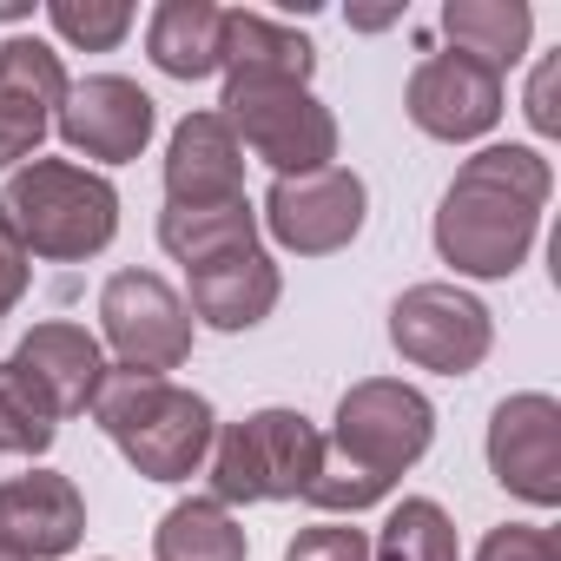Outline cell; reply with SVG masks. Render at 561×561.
I'll return each mask as SVG.
<instances>
[{
  "mask_svg": "<svg viewBox=\"0 0 561 561\" xmlns=\"http://www.w3.org/2000/svg\"><path fill=\"white\" fill-rule=\"evenodd\" d=\"M548 159L528 152V146H489L476 152L449 192H443V211H436V251L469 271V277H508L528 244H535V225H541V205H548Z\"/></svg>",
  "mask_w": 561,
  "mask_h": 561,
  "instance_id": "6da1fadb",
  "label": "cell"
},
{
  "mask_svg": "<svg viewBox=\"0 0 561 561\" xmlns=\"http://www.w3.org/2000/svg\"><path fill=\"white\" fill-rule=\"evenodd\" d=\"M430 436H436V410H430L423 390H410L397 377L351 383L344 403H337V436L324 443V469L311 482V502L344 508V515L383 502L390 482L423 462Z\"/></svg>",
  "mask_w": 561,
  "mask_h": 561,
  "instance_id": "7a4b0ae2",
  "label": "cell"
},
{
  "mask_svg": "<svg viewBox=\"0 0 561 561\" xmlns=\"http://www.w3.org/2000/svg\"><path fill=\"white\" fill-rule=\"evenodd\" d=\"M93 423L152 482H185L211 456V436H218L205 397H192L165 377H139V370H106V383L93 397Z\"/></svg>",
  "mask_w": 561,
  "mask_h": 561,
  "instance_id": "3957f363",
  "label": "cell"
},
{
  "mask_svg": "<svg viewBox=\"0 0 561 561\" xmlns=\"http://www.w3.org/2000/svg\"><path fill=\"white\" fill-rule=\"evenodd\" d=\"M0 225L21 238V251L73 264V257H93V251L113 244V231H119V192L100 172H80L67 159H34L27 172L8 179Z\"/></svg>",
  "mask_w": 561,
  "mask_h": 561,
  "instance_id": "277c9868",
  "label": "cell"
},
{
  "mask_svg": "<svg viewBox=\"0 0 561 561\" xmlns=\"http://www.w3.org/2000/svg\"><path fill=\"white\" fill-rule=\"evenodd\" d=\"M324 436L298 410H257L211 443V502H285L311 495Z\"/></svg>",
  "mask_w": 561,
  "mask_h": 561,
  "instance_id": "5b68a950",
  "label": "cell"
},
{
  "mask_svg": "<svg viewBox=\"0 0 561 561\" xmlns=\"http://www.w3.org/2000/svg\"><path fill=\"white\" fill-rule=\"evenodd\" d=\"M231 133H244V146L277 165V179H298V172H324L337 159V119L331 106H318L298 80H225V113Z\"/></svg>",
  "mask_w": 561,
  "mask_h": 561,
  "instance_id": "8992f818",
  "label": "cell"
},
{
  "mask_svg": "<svg viewBox=\"0 0 561 561\" xmlns=\"http://www.w3.org/2000/svg\"><path fill=\"white\" fill-rule=\"evenodd\" d=\"M100 324H106V344L119 351V370H139V377H165L192 357V311L185 298L152 271H119L106 277L100 291Z\"/></svg>",
  "mask_w": 561,
  "mask_h": 561,
  "instance_id": "52a82bcc",
  "label": "cell"
},
{
  "mask_svg": "<svg viewBox=\"0 0 561 561\" xmlns=\"http://www.w3.org/2000/svg\"><path fill=\"white\" fill-rule=\"evenodd\" d=\"M390 344L410 364H423V370L469 377L489 357L495 331H489V311L469 291H456V285H410L390 305Z\"/></svg>",
  "mask_w": 561,
  "mask_h": 561,
  "instance_id": "ba28073f",
  "label": "cell"
},
{
  "mask_svg": "<svg viewBox=\"0 0 561 561\" xmlns=\"http://www.w3.org/2000/svg\"><path fill=\"white\" fill-rule=\"evenodd\" d=\"M364 205H370L364 179L344 172V165H324V172L277 179L271 198H264V225L298 257H331V251H344L364 231Z\"/></svg>",
  "mask_w": 561,
  "mask_h": 561,
  "instance_id": "9c48e42d",
  "label": "cell"
},
{
  "mask_svg": "<svg viewBox=\"0 0 561 561\" xmlns=\"http://www.w3.org/2000/svg\"><path fill=\"white\" fill-rule=\"evenodd\" d=\"M489 469L508 495L554 508L561 502V403L541 390L502 397L489 416Z\"/></svg>",
  "mask_w": 561,
  "mask_h": 561,
  "instance_id": "30bf717a",
  "label": "cell"
},
{
  "mask_svg": "<svg viewBox=\"0 0 561 561\" xmlns=\"http://www.w3.org/2000/svg\"><path fill=\"white\" fill-rule=\"evenodd\" d=\"M403 106L430 139H482L502 119V73L469 54H430L410 73Z\"/></svg>",
  "mask_w": 561,
  "mask_h": 561,
  "instance_id": "8fae6325",
  "label": "cell"
},
{
  "mask_svg": "<svg viewBox=\"0 0 561 561\" xmlns=\"http://www.w3.org/2000/svg\"><path fill=\"white\" fill-rule=\"evenodd\" d=\"M60 100H67V67L54 47H41L27 34L0 47V172L21 165L47 139Z\"/></svg>",
  "mask_w": 561,
  "mask_h": 561,
  "instance_id": "7c38bea8",
  "label": "cell"
},
{
  "mask_svg": "<svg viewBox=\"0 0 561 561\" xmlns=\"http://www.w3.org/2000/svg\"><path fill=\"white\" fill-rule=\"evenodd\" d=\"M54 119H60V133H67L73 152L119 165V159H139L146 139H152V93H139L119 73H93V80L67 87V100H60Z\"/></svg>",
  "mask_w": 561,
  "mask_h": 561,
  "instance_id": "4fadbf2b",
  "label": "cell"
},
{
  "mask_svg": "<svg viewBox=\"0 0 561 561\" xmlns=\"http://www.w3.org/2000/svg\"><path fill=\"white\" fill-rule=\"evenodd\" d=\"M87 535V502L67 476L34 469L0 482V554L14 561H54Z\"/></svg>",
  "mask_w": 561,
  "mask_h": 561,
  "instance_id": "5bb4252c",
  "label": "cell"
},
{
  "mask_svg": "<svg viewBox=\"0 0 561 561\" xmlns=\"http://www.w3.org/2000/svg\"><path fill=\"white\" fill-rule=\"evenodd\" d=\"M244 198V146L218 113H192L165 152V205H231Z\"/></svg>",
  "mask_w": 561,
  "mask_h": 561,
  "instance_id": "9a60e30c",
  "label": "cell"
},
{
  "mask_svg": "<svg viewBox=\"0 0 561 561\" xmlns=\"http://www.w3.org/2000/svg\"><path fill=\"white\" fill-rule=\"evenodd\" d=\"M14 364L27 370V383L54 403V416H80L93 410L100 383H106V357H100V337L80 331V324H34L14 351Z\"/></svg>",
  "mask_w": 561,
  "mask_h": 561,
  "instance_id": "2e32d148",
  "label": "cell"
},
{
  "mask_svg": "<svg viewBox=\"0 0 561 561\" xmlns=\"http://www.w3.org/2000/svg\"><path fill=\"white\" fill-rule=\"evenodd\" d=\"M192 271V311L211 324V331H251L271 318L277 305V264L257 251V244H238V251H218L205 264H185Z\"/></svg>",
  "mask_w": 561,
  "mask_h": 561,
  "instance_id": "e0dca14e",
  "label": "cell"
},
{
  "mask_svg": "<svg viewBox=\"0 0 561 561\" xmlns=\"http://www.w3.org/2000/svg\"><path fill=\"white\" fill-rule=\"evenodd\" d=\"M146 47H152V67L172 73V80H205L225 67V14L211 0H165L146 27Z\"/></svg>",
  "mask_w": 561,
  "mask_h": 561,
  "instance_id": "ac0fdd59",
  "label": "cell"
},
{
  "mask_svg": "<svg viewBox=\"0 0 561 561\" xmlns=\"http://www.w3.org/2000/svg\"><path fill=\"white\" fill-rule=\"evenodd\" d=\"M225 67L244 73V80H311L318 67V47L305 34H285L264 14H225Z\"/></svg>",
  "mask_w": 561,
  "mask_h": 561,
  "instance_id": "d6986e66",
  "label": "cell"
},
{
  "mask_svg": "<svg viewBox=\"0 0 561 561\" xmlns=\"http://www.w3.org/2000/svg\"><path fill=\"white\" fill-rule=\"evenodd\" d=\"M528 8L522 0H449L443 8V34L456 41V54L482 60V67H515L522 47H528Z\"/></svg>",
  "mask_w": 561,
  "mask_h": 561,
  "instance_id": "ffe728a7",
  "label": "cell"
},
{
  "mask_svg": "<svg viewBox=\"0 0 561 561\" xmlns=\"http://www.w3.org/2000/svg\"><path fill=\"white\" fill-rule=\"evenodd\" d=\"M159 244L185 264H205L218 251L257 244V218H251L244 198H231V205H165L159 211Z\"/></svg>",
  "mask_w": 561,
  "mask_h": 561,
  "instance_id": "44dd1931",
  "label": "cell"
},
{
  "mask_svg": "<svg viewBox=\"0 0 561 561\" xmlns=\"http://www.w3.org/2000/svg\"><path fill=\"white\" fill-rule=\"evenodd\" d=\"M159 561H244V528L225 515V502H179L159 535H152Z\"/></svg>",
  "mask_w": 561,
  "mask_h": 561,
  "instance_id": "7402d4cb",
  "label": "cell"
},
{
  "mask_svg": "<svg viewBox=\"0 0 561 561\" xmlns=\"http://www.w3.org/2000/svg\"><path fill=\"white\" fill-rule=\"evenodd\" d=\"M370 561H456V522L430 495H410L390 508L383 535L370 541Z\"/></svg>",
  "mask_w": 561,
  "mask_h": 561,
  "instance_id": "603a6c76",
  "label": "cell"
},
{
  "mask_svg": "<svg viewBox=\"0 0 561 561\" xmlns=\"http://www.w3.org/2000/svg\"><path fill=\"white\" fill-rule=\"evenodd\" d=\"M54 436H60L54 403L8 357V364H0V449H8V456H41V449H54Z\"/></svg>",
  "mask_w": 561,
  "mask_h": 561,
  "instance_id": "cb8c5ba5",
  "label": "cell"
},
{
  "mask_svg": "<svg viewBox=\"0 0 561 561\" xmlns=\"http://www.w3.org/2000/svg\"><path fill=\"white\" fill-rule=\"evenodd\" d=\"M47 21L73 47H87V54H106V47H119L133 34V8H126V0H54Z\"/></svg>",
  "mask_w": 561,
  "mask_h": 561,
  "instance_id": "d4e9b609",
  "label": "cell"
},
{
  "mask_svg": "<svg viewBox=\"0 0 561 561\" xmlns=\"http://www.w3.org/2000/svg\"><path fill=\"white\" fill-rule=\"evenodd\" d=\"M285 561H370V535L351 522H318L285 548Z\"/></svg>",
  "mask_w": 561,
  "mask_h": 561,
  "instance_id": "484cf974",
  "label": "cell"
},
{
  "mask_svg": "<svg viewBox=\"0 0 561 561\" xmlns=\"http://www.w3.org/2000/svg\"><path fill=\"white\" fill-rule=\"evenodd\" d=\"M476 561H561V541H554V528H535V522H502V528L476 548Z\"/></svg>",
  "mask_w": 561,
  "mask_h": 561,
  "instance_id": "4316f807",
  "label": "cell"
},
{
  "mask_svg": "<svg viewBox=\"0 0 561 561\" xmlns=\"http://www.w3.org/2000/svg\"><path fill=\"white\" fill-rule=\"evenodd\" d=\"M554 93H561V60L548 54V60L535 67V80H528V119H535V133H561V106H554Z\"/></svg>",
  "mask_w": 561,
  "mask_h": 561,
  "instance_id": "83f0119b",
  "label": "cell"
},
{
  "mask_svg": "<svg viewBox=\"0 0 561 561\" xmlns=\"http://www.w3.org/2000/svg\"><path fill=\"white\" fill-rule=\"evenodd\" d=\"M21 291H27V251H21V238L8 225H0V318L21 305Z\"/></svg>",
  "mask_w": 561,
  "mask_h": 561,
  "instance_id": "f1b7e54d",
  "label": "cell"
},
{
  "mask_svg": "<svg viewBox=\"0 0 561 561\" xmlns=\"http://www.w3.org/2000/svg\"><path fill=\"white\" fill-rule=\"evenodd\" d=\"M390 21H403V14H397V8H390V14H351V27H390Z\"/></svg>",
  "mask_w": 561,
  "mask_h": 561,
  "instance_id": "f546056e",
  "label": "cell"
},
{
  "mask_svg": "<svg viewBox=\"0 0 561 561\" xmlns=\"http://www.w3.org/2000/svg\"><path fill=\"white\" fill-rule=\"evenodd\" d=\"M34 8H27V0H0V21H27Z\"/></svg>",
  "mask_w": 561,
  "mask_h": 561,
  "instance_id": "4dcf8cb0",
  "label": "cell"
},
{
  "mask_svg": "<svg viewBox=\"0 0 561 561\" xmlns=\"http://www.w3.org/2000/svg\"><path fill=\"white\" fill-rule=\"evenodd\" d=\"M0 561H14V554H0Z\"/></svg>",
  "mask_w": 561,
  "mask_h": 561,
  "instance_id": "1f68e13d",
  "label": "cell"
}]
</instances>
